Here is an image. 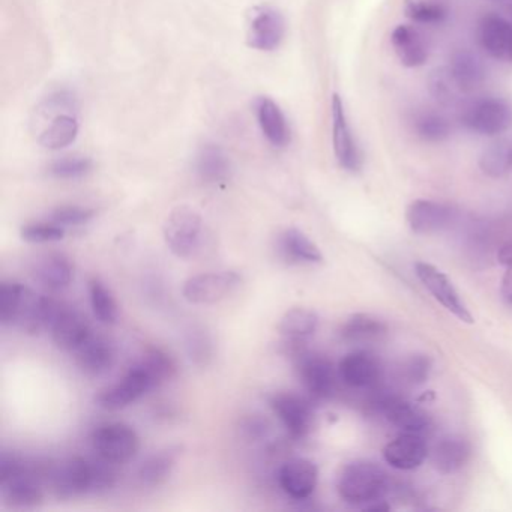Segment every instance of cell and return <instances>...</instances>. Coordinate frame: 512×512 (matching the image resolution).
<instances>
[{
  "mask_svg": "<svg viewBox=\"0 0 512 512\" xmlns=\"http://www.w3.org/2000/svg\"><path fill=\"white\" fill-rule=\"evenodd\" d=\"M374 406L401 433L422 434L430 428L431 418L428 413L397 395H379L374 400Z\"/></svg>",
  "mask_w": 512,
  "mask_h": 512,
  "instance_id": "7c38bea8",
  "label": "cell"
},
{
  "mask_svg": "<svg viewBox=\"0 0 512 512\" xmlns=\"http://www.w3.org/2000/svg\"><path fill=\"white\" fill-rule=\"evenodd\" d=\"M479 167L490 178H502L512 170V139L496 140L482 151Z\"/></svg>",
  "mask_w": 512,
  "mask_h": 512,
  "instance_id": "f1b7e54d",
  "label": "cell"
},
{
  "mask_svg": "<svg viewBox=\"0 0 512 512\" xmlns=\"http://www.w3.org/2000/svg\"><path fill=\"white\" fill-rule=\"evenodd\" d=\"M337 370L341 382L352 389H376L383 376L379 359L364 350L344 356Z\"/></svg>",
  "mask_w": 512,
  "mask_h": 512,
  "instance_id": "5bb4252c",
  "label": "cell"
},
{
  "mask_svg": "<svg viewBox=\"0 0 512 512\" xmlns=\"http://www.w3.org/2000/svg\"><path fill=\"white\" fill-rule=\"evenodd\" d=\"M152 389H154V386H152L148 374L139 364H136L128 370V373L118 383L103 389L97 395L95 401L101 409L116 412V410L130 406Z\"/></svg>",
  "mask_w": 512,
  "mask_h": 512,
  "instance_id": "30bf717a",
  "label": "cell"
},
{
  "mask_svg": "<svg viewBox=\"0 0 512 512\" xmlns=\"http://www.w3.org/2000/svg\"><path fill=\"white\" fill-rule=\"evenodd\" d=\"M319 316L310 308L296 307L286 311L278 323V331L284 338L305 340L316 332Z\"/></svg>",
  "mask_w": 512,
  "mask_h": 512,
  "instance_id": "f546056e",
  "label": "cell"
},
{
  "mask_svg": "<svg viewBox=\"0 0 512 512\" xmlns=\"http://www.w3.org/2000/svg\"><path fill=\"white\" fill-rule=\"evenodd\" d=\"M428 91L431 97L443 107H452L460 101L463 92L458 89L448 67L436 68L428 77Z\"/></svg>",
  "mask_w": 512,
  "mask_h": 512,
  "instance_id": "d590c367",
  "label": "cell"
},
{
  "mask_svg": "<svg viewBox=\"0 0 512 512\" xmlns=\"http://www.w3.org/2000/svg\"><path fill=\"white\" fill-rule=\"evenodd\" d=\"M179 455H181L179 446H169V448L161 449L151 455L139 469V479L142 485H146V487L163 485L172 475Z\"/></svg>",
  "mask_w": 512,
  "mask_h": 512,
  "instance_id": "484cf974",
  "label": "cell"
},
{
  "mask_svg": "<svg viewBox=\"0 0 512 512\" xmlns=\"http://www.w3.org/2000/svg\"><path fill=\"white\" fill-rule=\"evenodd\" d=\"M295 361L299 380L313 400H328L332 397L340 377L326 356L305 350Z\"/></svg>",
  "mask_w": 512,
  "mask_h": 512,
  "instance_id": "8992f818",
  "label": "cell"
},
{
  "mask_svg": "<svg viewBox=\"0 0 512 512\" xmlns=\"http://www.w3.org/2000/svg\"><path fill=\"white\" fill-rule=\"evenodd\" d=\"M241 281L238 272H206L188 278L182 287V295L190 304H217L235 292L241 286Z\"/></svg>",
  "mask_w": 512,
  "mask_h": 512,
  "instance_id": "52a82bcc",
  "label": "cell"
},
{
  "mask_svg": "<svg viewBox=\"0 0 512 512\" xmlns=\"http://www.w3.org/2000/svg\"><path fill=\"white\" fill-rule=\"evenodd\" d=\"M406 220L416 235H433L457 220V211L445 203L419 199L407 206Z\"/></svg>",
  "mask_w": 512,
  "mask_h": 512,
  "instance_id": "4fadbf2b",
  "label": "cell"
},
{
  "mask_svg": "<svg viewBox=\"0 0 512 512\" xmlns=\"http://www.w3.org/2000/svg\"><path fill=\"white\" fill-rule=\"evenodd\" d=\"M73 353L77 367L88 376H101L107 373L116 361L115 344L104 335L92 334Z\"/></svg>",
  "mask_w": 512,
  "mask_h": 512,
  "instance_id": "d6986e66",
  "label": "cell"
},
{
  "mask_svg": "<svg viewBox=\"0 0 512 512\" xmlns=\"http://www.w3.org/2000/svg\"><path fill=\"white\" fill-rule=\"evenodd\" d=\"M88 289L95 317L104 325H115L119 319V304L112 290L100 278H92Z\"/></svg>",
  "mask_w": 512,
  "mask_h": 512,
  "instance_id": "836d02e7",
  "label": "cell"
},
{
  "mask_svg": "<svg viewBox=\"0 0 512 512\" xmlns=\"http://www.w3.org/2000/svg\"><path fill=\"white\" fill-rule=\"evenodd\" d=\"M448 68L452 77H454L455 83H457L458 89L463 94H470V92L481 88L485 77H487L484 62L476 53L470 52V50H457L451 56Z\"/></svg>",
  "mask_w": 512,
  "mask_h": 512,
  "instance_id": "44dd1931",
  "label": "cell"
},
{
  "mask_svg": "<svg viewBox=\"0 0 512 512\" xmlns=\"http://www.w3.org/2000/svg\"><path fill=\"white\" fill-rule=\"evenodd\" d=\"M92 167L94 164H92L91 158L64 157L61 160H56L50 166V173L59 179H79L88 175Z\"/></svg>",
  "mask_w": 512,
  "mask_h": 512,
  "instance_id": "ab89813d",
  "label": "cell"
},
{
  "mask_svg": "<svg viewBox=\"0 0 512 512\" xmlns=\"http://www.w3.org/2000/svg\"><path fill=\"white\" fill-rule=\"evenodd\" d=\"M497 260H499L500 265H512V239L499 248V253H497Z\"/></svg>",
  "mask_w": 512,
  "mask_h": 512,
  "instance_id": "bcb514c9",
  "label": "cell"
},
{
  "mask_svg": "<svg viewBox=\"0 0 512 512\" xmlns=\"http://www.w3.org/2000/svg\"><path fill=\"white\" fill-rule=\"evenodd\" d=\"M404 14L412 22L422 25H436L443 22L448 16V11L443 5L433 4L427 0H406L404 2Z\"/></svg>",
  "mask_w": 512,
  "mask_h": 512,
  "instance_id": "8d00e7d4",
  "label": "cell"
},
{
  "mask_svg": "<svg viewBox=\"0 0 512 512\" xmlns=\"http://www.w3.org/2000/svg\"><path fill=\"white\" fill-rule=\"evenodd\" d=\"M392 49L406 68H418L427 62L428 49L424 38L412 26L398 25L391 35Z\"/></svg>",
  "mask_w": 512,
  "mask_h": 512,
  "instance_id": "7402d4cb",
  "label": "cell"
},
{
  "mask_svg": "<svg viewBox=\"0 0 512 512\" xmlns=\"http://www.w3.org/2000/svg\"><path fill=\"white\" fill-rule=\"evenodd\" d=\"M187 352L191 361L206 365L212 358V341L203 328H193L187 335Z\"/></svg>",
  "mask_w": 512,
  "mask_h": 512,
  "instance_id": "60d3db41",
  "label": "cell"
},
{
  "mask_svg": "<svg viewBox=\"0 0 512 512\" xmlns=\"http://www.w3.org/2000/svg\"><path fill=\"white\" fill-rule=\"evenodd\" d=\"M79 136V122L74 116L59 115L41 134L40 143L50 151H59L76 142Z\"/></svg>",
  "mask_w": 512,
  "mask_h": 512,
  "instance_id": "d6a6232c",
  "label": "cell"
},
{
  "mask_svg": "<svg viewBox=\"0 0 512 512\" xmlns=\"http://www.w3.org/2000/svg\"><path fill=\"white\" fill-rule=\"evenodd\" d=\"M203 220L199 212L191 206H176L166 223H164V239L167 247L175 256L188 259L197 250Z\"/></svg>",
  "mask_w": 512,
  "mask_h": 512,
  "instance_id": "5b68a950",
  "label": "cell"
},
{
  "mask_svg": "<svg viewBox=\"0 0 512 512\" xmlns=\"http://www.w3.org/2000/svg\"><path fill=\"white\" fill-rule=\"evenodd\" d=\"M256 116L263 136L271 145L284 148L290 142V130L286 116L271 98L262 97L256 101Z\"/></svg>",
  "mask_w": 512,
  "mask_h": 512,
  "instance_id": "d4e9b609",
  "label": "cell"
},
{
  "mask_svg": "<svg viewBox=\"0 0 512 512\" xmlns=\"http://www.w3.org/2000/svg\"><path fill=\"white\" fill-rule=\"evenodd\" d=\"M278 484L281 490L295 500H305L316 490L319 469L307 458H290L278 470Z\"/></svg>",
  "mask_w": 512,
  "mask_h": 512,
  "instance_id": "9a60e30c",
  "label": "cell"
},
{
  "mask_svg": "<svg viewBox=\"0 0 512 512\" xmlns=\"http://www.w3.org/2000/svg\"><path fill=\"white\" fill-rule=\"evenodd\" d=\"M269 406L295 439H304L313 430V407L305 398L292 392H275L269 397Z\"/></svg>",
  "mask_w": 512,
  "mask_h": 512,
  "instance_id": "9c48e42d",
  "label": "cell"
},
{
  "mask_svg": "<svg viewBox=\"0 0 512 512\" xmlns=\"http://www.w3.org/2000/svg\"><path fill=\"white\" fill-rule=\"evenodd\" d=\"M242 431L247 434L248 439H260L268 433V422L266 419L251 416V418L245 419Z\"/></svg>",
  "mask_w": 512,
  "mask_h": 512,
  "instance_id": "ee69618b",
  "label": "cell"
},
{
  "mask_svg": "<svg viewBox=\"0 0 512 512\" xmlns=\"http://www.w3.org/2000/svg\"><path fill=\"white\" fill-rule=\"evenodd\" d=\"M479 41L485 52L500 62H512V25L503 17L490 14L479 22Z\"/></svg>",
  "mask_w": 512,
  "mask_h": 512,
  "instance_id": "ffe728a7",
  "label": "cell"
},
{
  "mask_svg": "<svg viewBox=\"0 0 512 512\" xmlns=\"http://www.w3.org/2000/svg\"><path fill=\"white\" fill-rule=\"evenodd\" d=\"M50 332L56 346L67 352L79 349L94 334L89 320L82 313L65 304L53 322Z\"/></svg>",
  "mask_w": 512,
  "mask_h": 512,
  "instance_id": "2e32d148",
  "label": "cell"
},
{
  "mask_svg": "<svg viewBox=\"0 0 512 512\" xmlns=\"http://www.w3.org/2000/svg\"><path fill=\"white\" fill-rule=\"evenodd\" d=\"M413 130H415L416 136L424 142L440 143L451 137L452 128L445 116L427 110V112H421L415 116Z\"/></svg>",
  "mask_w": 512,
  "mask_h": 512,
  "instance_id": "e575fe53",
  "label": "cell"
},
{
  "mask_svg": "<svg viewBox=\"0 0 512 512\" xmlns=\"http://www.w3.org/2000/svg\"><path fill=\"white\" fill-rule=\"evenodd\" d=\"M415 274L425 289L434 296L439 304H442L449 313L454 314L458 320L464 323H473L472 314L467 310L466 304L461 299L460 293L452 284L451 278L445 272L437 269L430 263L418 262L415 265Z\"/></svg>",
  "mask_w": 512,
  "mask_h": 512,
  "instance_id": "ba28073f",
  "label": "cell"
},
{
  "mask_svg": "<svg viewBox=\"0 0 512 512\" xmlns=\"http://www.w3.org/2000/svg\"><path fill=\"white\" fill-rule=\"evenodd\" d=\"M427 455V442L418 433H401L383 449L386 463L398 470L418 469Z\"/></svg>",
  "mask_w": 512,
  "mask_h": 512,
  "instance_id": "ac0fdd59",
  "label": "cell"
},
{
  "mask_svg": "<svg viewBox=\"0 0 512 512\" xmlns=\"http://www.w3.org/2000/svg\"><path fill=\"white\" fill-rule=\"evenodd\" d=\"M91 442L98 457L116 466L133 460L140 451L139 434L124 422H110L95 428Z\"/></svg>",
  "mask_w": 512,
  "mask_h": 512,
  "instance_id": "277c9868",
  "label": "cell"
},
{
  "mask_svg": "<svg viewBox=\"0 0 512 512\" xmlns=\"http://www.w3.org/2000/svg\"><path fill=\"white\" fill-rule=\"evenodd\" d=\"M332 143L338 164L347 172H359L362 167V154L347 121L346 110L340 95L334 94L331 104Z\"/></svg>",
  "mask_w": 512,
  "mask_h": 512,
  "instance_id": "8fae6325",
  "label": "cell"
},
{
  "mask_svg": "<svg viewBox=\"0 0 512 512\" xmlns=\"http://www.w3.org/2000/svg\"><path fill=\"white\" fill-rule=\"evenodd\" d=\"M196 169L206 184H223L230 176V161L217 145H206L197 155Z\"/></svg>",
  "mask_w": 512,
  "mask_h": 512,
  "instance_id": "4316f807",
  "label": "cell"
},
{
  "mask_svg": "<svg viewBox=\"0 0 512 512\" xmlns=\"http://www.w3.org/2000/svg\"><path fill=\"white\" fill-rule=\"evenodd\" d=\"M34 275L47 289L62 290L73 283L74 265L65 254L50 253L35 262Z\"/></svg>",
  "mask_w": 512,
  "mask_h": 512,
  "instance_id": "603a6c76",
  "label": "cell"
},
{
  "mask_svg": "<svg viewBox=\"0 0 512 512\" xmlns=\"http://www.w3.org/2000/svg\"><path fill=\"white\" fill-rule=\"evenodd\" d=\"M95 217V211L85 206L65 205L59 206L50 215L53 223L62 227L83 226Z\"/></svg>",
  "mask_w": 512,
  "mask_h": 512,
  "instance_id": "b9f144b4",
  "label": "cell"
},
{
  "mask_svg": "<svg viewBox=\"0 0 512 512\" xmlns=\"http://www.w3.org/2000/svg\"><path fill=\"white\" fill-rule=\"evenodd\" d=\"M23 290H25V286L16 281H4L0 286V323L2 325L13 326Z\"/></svg>",
  "mask_w": 512,
  "mask_h": 512,
  "instance_id": "74e56055",
  "label": "cell"
},
{
  "mask_svg": "<svg viewBox=\"0 0 512 512\" xmlns=\"http://www.w3.org/2000/svg\"><path fill=\"white\" fill-rule=\"evenodd\" d=\"M428 371H430V362L424 356H415L407 362L404 373L407 380L412 383H422L427 380Z\"/></svg>",
  "mask_w": 512,
  "mask_h": 512,
  "instance_id": "7bdbcfd3",
  "label": "cell"
},
{
  "mask_svg": "<svg viewBox=\"0 0 512 512\" xmlns=\"http://www.w3.org/2000/svg\"><path fill=\"white\" fill-rule=\"evenodd\" d=\"M500 295H502L503 301L506 304L512 305V265L508 266L505 275H503Z\"/></svg>",
  "mask_w": 512,
  "mask_h": 512,
  "instance_id": "f6af8a7d",
  "label": "cell"
},
{
  "mask_svg": "<svg viewBox=\"0 0 512 512\" xmlns=\"http://www.w3.org/2000/svg\"><path fill=\"white\" fill-rule=\"evenodd\" d=\"M386 331H388V326L379 317L358 313L347 319L341 329V335L347 341L362 343V341L377 340V338L383 337Z\"/></svg>",
  "mask_w": 512,
  "mask_h": 512,
  "instance_id": "1f68e13d",
  "label": "cell"
},
{
  "mask_svg": "<svg viewBox=\"0 0 512 512\" xmlns=\"http://www.w3.org/2000/svg\"><path fill=\"white\" fill-rule=\"evenodd\" d=\"M337 490L344 502L367 509L388 493L389 476L379 464L352 461L338 475Z\"/></svg>",
  "mask_w": 512,
  "mask_h": 512,
  "instance_id": "6da1fadb",
  "label": "cell"
},
{
  "mask_svg": "<svg viewBox=\"0 0 512 512\" xmlns=\"http://www.w3.org/2000/svg\"><path fill=\"white\" fill-rule=\"evenodd\" d=\"M94 463L83 457H71L52 463L47 476V490L58 499L67 500L92 493Z\"/></svg>",
  "mask_w": 512,
  "mask_h": 512,
  "instance_id": "3957f363",
  "label": "cell"
},
{
  "mask_svg": "<svg viewBox=\"0 0 512 512\" xmlns=\"http://www.w3.org/2000/svg\"><path fill=\"white\" fill-rule=\"evenodd\" d=\"M470 443L461 436L442 437L431 451V461L443 475H451L466 466L470 458Z\"/></svg>",
  "mask_w": 512,
  "mask_h": 512,
  "instance_id": "cb8c5ba5",
  "label": "cell"
},
{
  "mask_svg": "<svg viewBox=\"0 0 512 512\" xmlns=\"http://www.w3.org/2000/svg\"><path fill=\"white\" fill-rule=\"evenodd\" d=\"M23 241L29 244H50L65 238V229L56 223H35L23 227L20 232Z\"/></svg>",
  "mask_w": 512,
  "mask_h": 512,
  "instance_id": "f35d334b",
  "label": "cell"
},
{
  "mask_svg": "<svg viewBox=\"0 0 512 512\" xmlns=\"http://www.w3.org/2000/svg\"><path fill=\"white\" fill-rule=\"evenodd\" d=\"M139 365L148 374L154 389L160 388L164 383L175 379L176 371H178L173 356L169 355L166 350L160 349V347H148L143 353Z\"/></svg>",
  "mask_w": 512,
  "mask_h": 512,
  "instance_id": "83f0119b",
  "label": "cell"
},
{
  "mask_svg": "<svg viewBox=\"0 0 512 512\" xmlns=\"http://www.w3.org/2000/svg\"><path fill=\"white\" fill-rule=\"evenodd\" d=\"M286 34L283 14L274 8L257 11L248 28V44L260 52H272L280 46Z\"/></svg>",
  "mask_w": 512,
  "mask_h": 512,
  "instance_id": "e0dca14e",
  "label": "cell"
},
{
  "mask_svg": "<svg viewBox=\"0 0 512 512\" xmlns=\"http://www.w3.org/2000/svg\"><path fill=\"white\" fill-rule=\"evenodd\" d=\"M460 122L479 136H500L512 127V106L503 98H476L461 107Z\"/></svg>",
  "mask_w": 512,
  "mask_h": 512,
  "instance_id": "7a4b0ae2",
  "label": "cell"
},
{
  "mask_svg": "<svg viewBox=\"0 0 512 512\" xmlns=\"http://www.w3.org/2000/svg\"><path fill=\"white\" fill-rule=\"evenodd\" d=\"M281 248L289 259L302 263H322L323 254L316 244L296 227H290L281 236Z\"/></svg>",
  "mask_w": 512,
  "mask_h": 512,
  "instance_id": "4dcf8cb0",
  "label": "cell"
}]
</instances>
